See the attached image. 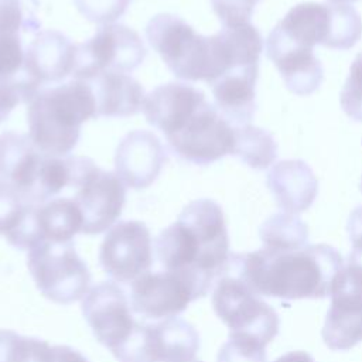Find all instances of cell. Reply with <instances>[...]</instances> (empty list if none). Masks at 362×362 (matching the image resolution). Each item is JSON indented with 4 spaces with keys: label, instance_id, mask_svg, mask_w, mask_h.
I'll return each mask as SVG.
<instances>
[{
    "label": "cell",
    "instance_id": "cell-4",
    "mask_svg": "<svg viewBox=\"0 0 362 362\" xmlns=\"http://www.w3.org/2000/svg\"><path fill=\"white\" fill-rule=\"evenodd\" d=\"M276 27L307 48L321 44L334 49H349L362 35L361 16L348 4L300 3Z\"/></svg>",
    "mask_w": 362,
    "mask_h": 362
},
{
    "label": "cell",
    "instance_id": "cell-38",
    "mask_svg": "<svg viewBox=\"0 0 362 362\" xmlns=\"http://www.w3.org/2000/svg\"><path fill=\"white\" fill-rule=\"evenodd\" d=\"M274 362H314V359L304 351H291L277 358Z\"/></svg>",
    "mask_w": 362,
    "mask_h": 362
},
{
    "label": "cell",
    "instance_id": "cell-15",
    "mask_svg": "<svg viewBox=\"0 0 362 362\" xmlns=\"http://www.w3.org/2000/svg\"><path fill=\"white\" fill-rule=\"evenodd\" d=\"M132 310L146 320H165L181 314L198 300L191 281L174 272H146L130 283Z\"/></svg>",
    "mask_w": 362,
    "mask_h": 362
},
{
    "label": "cell",
    "instance_id": "cell-22",
    "mask_svg": "<svg viewBox=\"0 0 362 362\" xmlns=\"http://www.w3.org/2000/svg\"><path fill=\"white\" fill-rule=\"evenodd\" d=\"M267 187L283 212L300 214L311 206L318 192V181L301 160H284L272 167Z\"/></svg>",
    "mask_w": 362,
    "mask_h": 362
},
{
    "label": "cell",
    "instance_id": "cell-30",
    "mask_svg": "<svg viewBox=\"0 0 362 362\" xmlns=\"http://www.w3.org/2000/svg\"><path fill=\"white\" fill-rule=\"evenodd\" d=\"M341 106L354 120L362 122V52L354 59L341 92Z\"/></svg>",
    "mask_w": 362,
    "mask_h": 362
},
{
    "label": "cell",
    "instance_id": "cell-41",
    "mask_svg": "<svg viewBox=\"0 0 362 362\" xmlns=\"http://www.w3.org/2000/svg\"><path fill=\"white\" fill-rule=\"evenodd\" d=\"M1 184H3V181H1V180H0V187H1Z\"/></svg>",
    "mask_w": 362,
    "mask_h": 362
},
{
    "label": "cell",
    "instance_id": "cell-17",
    "mask_svg": "<svg viewBox=\"0 0 362 362\" xmlns=\"http://www.w3.org/2000/svg\"><path fill=\"white\" fill-rule=\"evenodd\" d=\"M47 157L28 134L11 130L0 134V180L34 205H41L40 181Z\"/></svg>",
    "mask_w": 362,
    "mask_h": 362
},
{
    "label": "cell",
    "instance_id": "cell-31",
    "mask_svg": "<svg viewBox=\"0 0 362 362\" xmlns=\"http://www.w3.org/2000/svg\"><path fill=\"white\" fill-rule=\"evenodd\" d=\"M132 0H74L78 11L89 21L112 24L126 11Z\"/></svg>",
    "mask_w": 362,
    "mask_h": 362
},
{
    "label": "cell",
    "instance_id": "cell-2",
    "mask_svg": "<svg viewBox=\"0 0 362 362\" xmlns=\"http://www.w3.org/2000/svg\"><path fill=\"white\" fill-rule=\"evenodd\" d=\"M344 266L329 245H305L287 252L262 247L249 253H230L225 269L239 276L260 297L283 300L324 298Z\"/></svg>",
    "mask_w": 362,
    "mask_h": 362
},
{
    "label": "cell",
    "instance_id": "cell-27",
    "mask_svg": "<svg viewBox=\"0 0 362 362\" xmlns=\"http://www.w3.org/2000/svg\"><path fill=\"white\" fill-rule=\"evenodd\" d=\"M232 154L238 156L249 167L263 170L274 163L277 157V144L266 130L252 124H242L235 127V146Z\"/></svg>",
    "mask_w": 362,
    "mask_h": 362
},
{
    "label": "cell",
    "instance_id": "cell-18",
    "mask_svg": "<svg viewBox=\"0 0 362 362\" xmlns=\"http://www.w3.org/2000/svg\"><path fill=\"white\" fill-rule=\"evenodd\" d=\"M167 154L160 139L148 130L129 132L117 144L115 173L126 187L144 189L160 175Z\"/></svg>",
    "mask_w": 362,
    "mask_h": 362
},
{
    "label": "cell",
    "instance_id": "cell-32",
    "mask_svg": "<svg viewBox=\"0 0 362 362\" xmlns=\"http://www.w3.org/2000/svg\"><path fill=\"white\" fill-rule=\"evenodd\" d=\"M24 57L20 34L0 35V82L11 81L21 72Z\"/></svg>",
    "mask_w": 362,
    "mask_h": 362
},
{
    "label": "cell",
    "instance_id": "cell-5",
    "mask_svg": "<svg viewBox=\"0 0 362 362\" xmlns=\"http://www.w3.org/2000/svg\"><path fill=\"white\" fill-rule=\"evenodd\" d=\"M212 307L229 334H243L267 345L279 332L280 320L239 276L223 269L212 293Z\"/></svg>",
    "mask_w": 362,
    "mask_h": 362
},
{
    "label": "cell",
    "instance_id": "cell-35",
    "mask_svg": "<svg viewBox=\"0 0 362 362\" xmlns=\"http://www.w3.org/2000/svg\"><path fill=\"white\" fill-rule=\"evenodd\" d=\"M20 102H25V98L17 81L11 79L0 82V123L8 117L11 110Z\"/></svg>",
    "mask_w": 362,
    "mask_h": 362
},
{
    "label": "cell",
    "instance_id": "cell-3",
    "mask_svg": "<svg viewBox=\"0 0 362 362\" xmlns=\"http://www.w3.org/2000/svg\"><path fill=\"white\" fill-rule=\"evenodd\" d=\"M96 117V102L89 82L72 79L37 92L27 102L28 136L51 157H65L78 144L81 126Z\"/></svg>",
    "mask_w": 362,
    "mask_h": 362
},
{
    "label": "cell",
    "instance_id": "cell-1",
    "mask_svg": "<svg viewBox=\"0 0 362 362\" xmlns=\"http://www.w3.org/2000/svg\"><path fill=\"white\" fill-rule=\"evenodd\" d=\"M161 267L187 277L198 298L211 290L229 259V236L219 204L209 198L191 201L177 221L154 242Z\"/></svg>",
    "mask_w": 362,
    "mask_h": 362
},
{
    "label": "cell",
    "instance_id": "cell-24",
    "mask_svg": "<svg viewBox=\"0 0 362 362\" xmlns=\"http://www.w3.org/2000/svg\"><path fill=\"white\" fill-rule=\"evenodd\" d=\"M86 82L93 90L96 117H127L143 109L144 89L127 74L106 71Z\"/></svg>",
    "mask_w": 362,
    "mask_h": 362
},
{
    "label": "cell",
    "instance_id": "cell-14",
    "mask_svg": "<svg viewBox=\"0 0 362 362\" xmlns=\"http://www.w3.org/2000/svg\"><path fill=\"white\" fill-rule=\"evenodd\" d=\"M99 263L116 281L132 283L153 264L151 236L141 221H120L113 225L99 249Z\"/></svg>",
    "mask_w": 362,
    "mask_h": 362
},
{
    "label": "cell",
    "instance_id": "cell-7",
    "mask_svg": "<svg viewBox=\"0 0 362 362\" xmlns=\"http://www.w3.org/2000/svg\"><path fill=\"white\" fill-rule=\"evenodd\" d=\"M146 37L168 69L184 81L208 78V37L195 30L180 16L160 13L150 18Z\"/></svg>",
    "mask_w": 362,
    "mask_h": 362
},
{
    "label": "cell",
    "instance_id": "cell-11",
    "mask_svg": "<svg viewBox=\"0 0 362 362\" xmlns=\"http://www.w3.org/2000/svg\"><path fill=\"white\" fill-rule=\"evenodd\" d=\"M170 148L182 160L206 165L226 154L235 146V127L209 102L201 105L184 126L165 137Z\"/></svg>",
    "mask_w": 362,
    "mask_h": 362
},
{
    "label": "cell",
    "instance_id": "cell-12",
    "mask_svg": "<svg viewBox=\"0 0 362 362\" xmlns=\"http://www.w3.org/2000/svg\"><path fill=\"white\" fill-rule=\"evenodd\" d=\"M82 314L96 341L116 352L137 327L124 290L113 281H100L88 290L81 304Z\"/></svg>",
    "mask_w": 362,
    "mask_h": 362
},
{
    "label": "cell",
    "instance_id": "cell-39",
    "mask_svg": "<svg viewBox=\"0 0 362 362\" xmlns=\"http://www.w3.org/2000/svg\"><path fill=\"white\" fill-rule=\"evenodd\" d=\"M328 1H331V4H349L358 0H328Z\"/></svg>",
    "mask_w": 362,
    "mask_h": 362
},
{
    "label": "cell",
    "instance_id": "cell-42",
    "mask_svg": "<svg viewBox=\"0 0 362 362\" xmlns=\"http://www.w3.org/2000/svg\"><path fill=\"white\" fill-rule=\"evenodd\" d=\"M191 362H201V361H191Z\"/></svg>",
    "mask_w": 362,
    "mask_h": 362
},
{
    "label": "cell",
    "instance_id": "cell-8",
    "mask_svg": "<svg viewBox=\"0 0 362 362\" xmlns=\"http://www.w3.org/2000/svg\"><path fill=\"white\" fill-rule=\"evenodd\" d=\"M198 349L195 327L173 317L151 324L139 322L113 356L119 362H191Z\"/></svg>",
    "mask_w": 362,
    "mask_h": 362
},
{
    "label": "cell",
    "instance_id": "cell-37",
    "mask_svg": "<svg viewBox=\"0 0 362 362\" xmlns=\"http://www.w3.org/2000/svg\"><path fill=\"white\" fill-rule=\"evenodd\" d=\"M52 362H89L79 351L68 345L52 346Z\"/></svg>",
    "mask_w": 362,
    "mask_h": 362
},
{
    "label": "cell",
    "instance_id": "cell-29",
    "mask_svg": "<svg viewBox=\"0 0 362 362\" xmlns=\"http://www.w3.org/2000/svg\"><path fill=\"white\" fill-rule=\"evenodd\" d=\"M264 346L253 337L229 334L228 341L218 352L216 362H266Z\"/></svg>",
    "mask_w": 362,
    "mask_h": 362
},
{
    "label": "cell",
    "instance_id": "cell-26",
    "mask_svg": "<svg viewBox=\"0 0 362 362\" xmlns=\"http://www.w3.org/2000/svg\"><path fill=\"white\" fill-rule=\"evenodd\" d=\"M263 247L287 252L304 247L308 239L307 225L294 214L279 212L269 216L259 229Z\"/></svg>",
    "mask_w": 362,
    "mask_h": 362
},
{
    "label": "cell",
    "instance_id": "cell-21",
    "mask_svg": "<svg viewBox=\"0 0 362 362\" xmlns=\"http://www.w3.org/2000/svg\"><path fill=\"white\" fill-rule=\"evenodd\" d=\"M205 102L201 89L184 82H168L146 95L143 113L148 124L168 137L177 133Z\"/></svg>",
    "mask_w": 362,
    "mask_h": 362
},
{
    "label": "cell",
    "instance_id": "cell-25",
    "mask_svg": "<svg viewBox=\"0 0 362 362\" xmlns=\"http://www.w3.org/2000/svg\"><path fill=\"white\" fill-rule=\"evenodd\" d=\"M35 223L40 243H68L82 230V214L71 198H54L37 206Z\"/></svg>",
    "mask_w": 362,
    "mask_h": 362
},
{
    "label": "cell",
    "instance_id": "cell-36",
    "mask_svg": "<svg viewBox=\"0 0 362 362\" xmlns=\"http://www.w3.org/2000/svg\"><path fill=\"white\" fill-rule=\"evenodd\" d=\"M348 233L354 250L362 252V206L355 208L348 219Z\"/></svg>",
    "mask_w": 362,
    "mask_h": 362
},
{
    "label": "cell",
    "instance_id": "cell-10",
    "mask_svg": "<svg viewBox=\"0 0 362 362\" xmlns=\"http://www.w3.org/2000/svg\"><path fill=\"white\" fill-rule=\"evenodd\" d=\"M331 307L321 331L332 351H348L362 341V253L352 250L331 287Z\"/></svg>",
    "mask_w": 362,
    "mask_h": 362
},
{
    "label": "cell",
    "instance_id": "cell-19",
    "mask_svg": "<svg viewBox=\"0 0 362 362\" xmlns=\"http://www.w3.org/2000/svg\"><path fill=\"white\" fill-rule=\"evenodd\" d=\"M266 52L293 93L305 96L321 85L324 76L322 66L313 48L291 41L277 27L267 37Z\"/></svg>",
    "mask_w": 362,
    "mask_h": 362
},
{
    "label": "cell",
    "instance_id": "cell-34",
    "mask_svg": "<svg viewBox=\"0 0 362 362\" xmlns=\"http://www.w3.org/2000/svg\"><path fill=\"white\" fill-rule=\"evenodd\" d=\"M23 25V10L18 0H0V35L18 34Z\"/></svg>",
    "mask_w": 362,
    "mask_h": 362
},
{
    "label": "cell",
    "instance_id": "cell-6",
    "mask_svg": "<svg viewBox=\"0 0 362 362\" xmlns=\"http://www.w3.org/2000/svg\"><path fill=\"white\" fill-rule=\"evenodd\" d=\"M27 267L37 288L52 303L71 304L89 290V269L72 242L37 245L28 250Z\"/></svg>",
    "mask_w": 362,
    "mask_h": 362
},
{
    "label": "cell",
    "instance_id": "cell-20",
    "mask_svg": "<svg viewBox=\"0 0 362 362\" xmlns=\"http://www.w3.org/2000/svg\"><path fill=\"white\" fill-rule=\"evenodd\" d=\"M262 37L250 23L233 27H223L216 34L208 37V79L212 85L226 72L247 66L259 65L262 52Z\"/></svg>",
    "mask_w": 362,
    "mask_h": 362
},
{
    "label": "cell",
    "instance_id": "cell-33",
    "mask_svg": "<svg viewBox=\"0 0 362 362\" xmlns=\"http://www.w3.org/2000/svg\"><path fill=\"white\" fill-rule=\"evenodd\" d=\"M260 0H211L212 8L223 27L247 24Z\"/></svg>",
    "mask_w": 362,
    "mask_h": 362
},
{
    "label": "cell",
    "instance_id": "cell-13",
    "mask_svg": "<svg viewBox=\"0 0 362 362\" xmlns=\"http://www.w3.org/2000/svg\"><path fill=\"white\" fill-rule=\"evenodd\" d=\"M78 44L57 30L40 31L28 44L21 72L14 78L28 102L45 83L59 82L74 74Z\"/></svg>",
    "mask_w": 362,
    "mask_h": 362
},
{
    "label": "cell",
    "instance_id": "cell-23",
    "mask_svg": "<svg viewBox=\"0 0 362 362\" xmlns=\"http://www.w3.org/2000/svg\"><path fill=\"white\" fill-rule=\"evenodd\" d=\"M257 75L259 65L240 66L226 72L211 85L215 106L229 123L242 126L253 117Z\"/></svg>",
    "mask_w": 362,
    "mask_h": 362
},
{
    "label": "cell",
    "instance_id": "cell-40",
    "mask_svg": "<svg viewBox=\"0 0 362 362\" xmlns=\"http://www.w3.org/2000/svg\"><path fill=\"white\" fill-rule=\"evenodd\" d=\"M361 191H362V181H361Z\"/></svg>",
    "mask_w": 362,
    "mask_h": 362
},
{
    "label": "cell",
    "instance_id": "cell-9",
    "mask_svg": "<svg viewBox=\"0 0 362 362\" xmlns=\"http://www.w3.org/2000/svg\"><path fill=\"white\" fill-rule=\"evenodd\" d=\"M147 49L140 35L124 24L100 25L95 35L78 44L74 79L90 81L96 75L112 72H132L141 65Z\"/></svg>",
    "mask_w": 362,
    "mask_h": 362
},
{
    "label": "cell",
    "instance_id": "cell-16",
    "mask_svg": "<svg viewBox=\"0 0 362 362\" xmlns=\"http://www.w3.org/2000/svg\"><path fill=\"white\" fill-rule=\"evenodd\" d=\"M74 201L82 214V233L99 235L113 226L126 201V185L116 173L96 167L76 188Z\"/></svg>",
    "mask_w": 362,
    "mask_h": 362
},
{
    "label": "cell",
    "instance_id": "cell-28",
    "mask_svg": "<svg viewBox=\"0 0 362 362\" xmlns=\"http://www.w3.org/2000/svg\"><path fill=\"white\" fill-rule=\"evenodd\" d=\"M0 362H52V346L40 338L0 329Z\"/></svg>",
    "mask_w": 362,
    "mask_h": 362
}]
</instances>
